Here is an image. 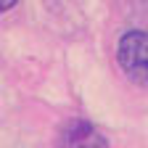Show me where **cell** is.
<instances>
[{
	"label": "cell",
	"instance_id": "3957f363",
	"mask_svg": "<svg viewBox=\"0 0 148 148\" xmlns=\"http://www.w3.org/2000/svg\"><path fill=\"white\" fill-rule=\"evenodd\" d=\"M13 5H16V0H0V13L8 11V8H13Z\"/></svg>",
	"mask_w": 148,
	"mask_h": 148
},
{
	"label": "cell",
	"instance_id": "7a4b0ae2",
	"mask_svg": "<svg viewBox=\"0 0 148 148\" xmlns=\"http://www.w3.org/2000/svg\"><path fill=\"white\" fill-rule=\"evenodd\" d=\"M61 148H108V140L87 119H69L58 135Z\"/></svg>",
	"mask_w": 148,
	"mask_h": 148
},
{
	"label": "cell",
	"instance_id": "6da1fadb",
	"mask_svg": "<svg viewBox=\"0 0 148 148\" xmlns=\"http://www.w3.org/2000/svg\"><path fill=\"white\" fill-rule=\"evenodd\" d=\"M116 61L127 74V79H132L135 85H148V32H124L116 48Z\"/></svg>",
	"mask_w": 148,
	"mask_h": 148
}]
</instances>
